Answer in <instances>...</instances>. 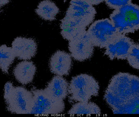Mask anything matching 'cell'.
Segmentation results:
<instances>
[{"instance_id":"6da1fadb","label":"cell","mask_w":139,"mask_h":117,"mask_svg":"<svg viewBox=\"0 0 139 117\" xmlns=\"http://www.w3.org/2000/svg\"><path fill=\"white\" fill-rule=\"evenodd\" d=\"M139 96V77L120 72L111 78L104 98L113 111Z\"/></svg>"},{"instance_id":"7a4b0ae2","label":"cell","mask_w":139,"mask_h":117,"mask_svg":"<svg viewBox=\"0 0 139 117\" xmlns=\"http://www.w3.org/2000/svg\"><path fill=\"white\" fill-rule=\"evenodd\" d=\"M4 99L7 109L12 113L30 114L33 105L31 91L22 87H14L11 82L5 85Z\"/></svg>"},{"instance_id":"3957f363","label":"cell","mask_w":139,"mask_h":117,"mask_svg":"<svg viewBox=\"0 0 139 117\" xmlns=\"http://www.w3.org/2000/svg\"><path fill=\"white\" fill-rule=\"evenodd\" d=\"M110 18L119 34L134 33L139 30V6L131 3L114 10Z\"/></svg>"},{"instance_id":"277c9868","label":"cell","mask_w":139,"mask_h":117,"mask_svg":"<svg viewBox=\"0 0 139 117\" xmlns=\"http://www.w3.org/2000/svg\"><path fill=\"white\" fill-rule=\"evenodd\" d=\"M99 86L98 82L92 76L80 74L73 77L68 87L70 99L76 102H87L92 96L99 94Z\"/></svg>"},{"instance_id":"5b68a950","label":"cell","mask_w":139,"mask_h":117,"mask_svg":"<svg viewBox=\"0 0 139 117\" xmlns=\"http://www.w3.org/2000/svg\"><path fill=\"white\" fill-rule=\"evenodd\" d=\"M33 105L30 114L56 115L63 112L65 104L63 101L54 99L44 89L32 88Z\"/></svg>"},{"instance_id":"8992f818","label":"cell","mask_w":139,"mask_h":117,"mask_svg":"<svg viewBox=\"0 0 139 117\" xmlns=\"http://www.w3.org/2000/svg\"><path fill=\"white\" fill-rule=\"evenodd\" d=\"M87 31L94 46L101 48H105L119 34L108 18L95 21Z\"/></svg>"},{"instance_id":"52a82bcc","label":"cell","mask_w":139,"mask_h":117,"mask_svg":"<svg viewBox=\"0 0 139 117\" xmlns=\"http://www.w3.org/2000/svg\"><path fill=\"white\" fill-rule=\"evenodd\" d=\"M94 46L86 31L75 37L69 41L68 49L74 60L83 62L92 57Z\"/></svg>"},{"instance_id":"ba28073f","label":"cell","mask_w":139,"mask_h":117,"mask_svg":"<svg viewBox=\"0 0 139 117\" xmlns=\"http://www.w3.org/2000/svg\"><path fill=\"white\" fill-rule=\"evenodd\" d=\"M65 16L86 26L92 23L96 12L92 5L85 0H71Z\"/></svg>"},{"instance_id":"9c48e42d","label":"cell","mask_w":139,"mask_h":117,"mask_svg":"<svg viewBox=\"0 0 139 117\" xmlns=\"http://www.w3.org/2000/svg\"><path fill=\"white\" fill-rule=\"evenodd\" d=\"M134 43L125 35L119 34L105 47V54L111 60H126Z\"/></svg>"},{"instance_id":"30bf717a","label":"cell","mask_w":139,"mask_h":117,"mask_svg":"<svg viewBox=\"0 0 139 117\" xmlns=\"http://www.w3.org/2000/svg\"><path fill=\"white\" fill-rule=\"evenodd\" d=\"M12 48L15 57L19 60H28L36 55L37 46L33 39L19 37L13 41Z\"/></svg>"},{"instance_id":"8fae6325","label":"cell","mask_w":139,"mask_h":117,"mask_svg":"<svg viewBox=\"0 0 139 117\" xmlns=\"http://www.w3.org/2000/svg\"><path fill=\"white\" fill-rule=\"evenodd\" d=\"M71 55L64 51H58L52 55L49 61V68L53 74L59 76H67L72 68Z\"/></svg>"},{"instance_id":"7c38bea8","label":"cell","mask_w":139,"mask_h":117,"mask_svg":"<svg viewBox=\"0 0 139 117\" xmlns=\"http://www.w3.org/2000/svg\"><path fill=\"white\" fill-rule=\"evenodd\" d=\"M69 84L62 76L53 77L44 89L45 91L52 98L59 101H63L68 94Z\"/></svg>"},{"instance_id":"4fadbf2b","label":"cell","mask_w":139,"mask_h":117,"mask_svg":"<svg viewBox=\"0 0 139 117\" xmlns=\"http://www.w3.org/2000/svg\"><path fill=\"white\" fill-rule=\"evenodd\" d=\"M36 72V67L34 63L27 60L18 63L13 70L15 79L22 85H27L31 83Z\"/></svg>"},{"instance_id":"5bb4252c","label":"cell","mask_w":139,"mask_h":117,"mask_svg":"<svg viewBox=\"0 0 139 117\" xmlns=\"http://www.w3.org/2000/svg\"><path fill=\"white\" fill-rule=\"evenodd\" d=\"M61 22V34L63 38L69 41L79 34L86 31V26L66 16Z\"/></svg>"},{"instance_id":"9a60e30c","label":"cell","mask_w":139,"mask_h":117,"mask_svg":"<svg viewBox=\"0 0 139 117\" xmlns=\"http://www.w3.org/2000/svg\"><path fill=\"white\" fill-rule=\"evenodd\" d=\"M60 10L55 3L50 0H44L39 3L36 12L40 17L45 20L53 21L56 19V15Z\"/></svg>"},{"instance_id":"2e32d148","label":"cell","mask_w":139,"mask_h":117,"mask_svg":"<svg viewBox=\"0 0 139 117\" xmlns=\"http://www.w3.org/2000/svg\"><path fill=\"white\" fill-rule=\"evenodd\" d=\"M68 113L69 114H101L100 107L94 103L80 102L72 106Z\"/></svg>"},{"instance_id":"e0dca14e","label":"cell","mask_w":139,"mask_h":117,"mask_svg":"<svg viewBox=\"0 0 139 117\" xmlns=\"http://www.w3.org/2000/svg\"><path fill=\"white\" fill-rule=\"evenodd\" d=\"M15 57L12 47L6 45L0 46V69L3 72L8 73L10 66L14 62Z\"/></svg>"},{"instance_id":"ac0fdd59","label":"cell","mask_w":139,"mask_h":117,"mask_svg":"<svg viewBox=\"0 0 139 117\" xmlns=\"http://www.w3.org/2000/svg\"><path fill=\"white\" fill-rule=\"evenodd\" d=\"M113 112L114 114H139V96Z\"/></svg>"},{"instance_id":"d6986e66","label":"cell","mask_w":139,"mask_h":117,"mask_svg":"<svg viewBox=\"0 0 139 117\" xmlns=\"http://www.w3.org/2000/svg\"><path fill=\"white\" fill-rule=\"evenodd\" d=\"M127 60L130 66L139 70V44H133Z\"/></svg>"},{"instance_id":"ffe728a7","label":"cell","mask_w":139,"mask_h":117,"mask_svg":"<svg viewBox=\"0 0 139 117\" xmlns=\"http://www.w3.org/2000/svg\"><path fill=\"white\" fill-rule=\"evenodd\" d=\"M106 5L110 9H118L132 3V0H105Z\"/></svg>"},{"instance_id":"44dd1931","label":"cell","mask_w":139,"mask_h":117,"mask_svg":"<svg viewBox=\"0 0 139 117\" xmlns=\"http://www.w3.org/2000/svg\"><path fill=\"white\" fill-rule=\"evenodd\" d=\"M85 1L92 5H98L104 1H105V0H85Z\"/></svg>"},{"instance_id":"7402d4cb","label":"cell","mask_w":139,"mask_h":117,"mask_svg":"<svg viewBox=\"0 0 139 117\" xmlns=\"http://www.w3.org/2000/svg\"><path fill=\"white\" fill-rule=\"evenodd\" d=\"M10 0H0V7L5 6L10 2Z\"/></svg>"}]
</instances>
